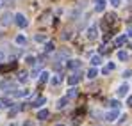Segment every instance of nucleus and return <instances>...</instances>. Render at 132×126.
<instances>
[{
    "instance_id": "7",
    "label": "nucleus",
    "mask_w": 132,
    "mask_h": 126,
    "mask_svg": "<svg viewBox=\"0 0 132 126\" xmlns=\"http://www.w3.org/2000/svg\"><path fill=\"white\" fill-rule=\"evenodd\" d=\"M79 80H80V75L75 73V75H71V76L68 78V84H70V85H77V84H79Z\"/></svg>"
},
{
    "instance_id": "16",
    "label": "nucleus",
    "mask_w": 132,
    "mask_h": 126,
    "mask_svg": "<svg viewBox=\"0 0 132 126\" xmlns=\"http://www.w3.org/2000/svg\"><path fill=\"white\" fill-rule=\"evenodd\" d=\"M50 80V75L46 73V71H43L41 75H39V84H45V82H48Z\"/></svg>"
},
{
    "instance_id": "5",
    "label": "nucleus",
    "mask_w": 132,
    "mask_h": 126,
    "mask_svg": "<svg viewBox=\"0 0 132 126\" xmlns=\"http://www.w3.org/2000/svg\"><path fill=\"white\" fill-rule=\"evenodd\" d=\"M46 103V98H43V96H39V98H36V100H32V103L30 105L34 106V108H39L41 105H45Z\"/></svg>"
},
{
    "instance_id": "38",
    "label": "nucleus",
    "mask_w": 132,
    "mask_h": 126,
    "mask_svg": "<svg viewBox=\"0 0 132 126\" xmlns=\"http://www.w3.org/2000/svg\"><path fill=\"white\" fill-rule=\"evenodd\" d=\"M57 126H64V124H57Z\"/></svg>"
},
{
    "instance_id": "23",
    "label": "nucleus",
    "mask_w": 132,
    "mask_h": 126,
    "mask_svg": "<svg viewBox=\"0 0 132 126\" xmlns=\"http://www.w3.org/2000/svg\"><path fill=\"white\" fill-rule=\"evenodd\" d=\"M95 76H96V69H95V67H91V69L88 71V78H89V80H93Z\"/></svg>"
},
{
    "instance_id": "17",
    "label": "nucleus",
    "mask_w": 132,
    "mask_h": 126,
    "mask_svg": "<svg viewBox=\"0 0 132 126\" xmlns=\"http://www.w3.org/2000/svg\"><path fill=\"white\" fill-rule=\"evenodd\" d=\"M91 64H93V66H100V64H102L100 55H93V57H91Z\"/></svg>"
},
{
    "instance_id": "1",
    "label": "nucleus",
    "mask_w": 132,
    "mask_h": 126,
    "mask_svg": "<svg viewBox=\"0 0 132 126\" xmlns=\"http://www.w3.org/2000/svg\"><path fill=\"white\" fill-rule=\"evenodd\" d=\"M14 23H16V25H18V27H20V28H25V27H27V25H29V23H27V18H25V16H23L22 13H18V14H16V16H14Z\"/></svg>"
},
{
    "instance_id": "20",
    "label": "nucleus",
    "mask_w": 132,
    "mask_h": 126,
    "mask_svg": "<svg viewBox=\"0 0 132 126\" xmlns=\"http://www.w3.org/2000/svg\"><path fill=\"white\" fill-rule=\"evenodd\" d=\"M61 82H63V76H61V75H55V76L52 78V85H59Z\"/></svg>"
},
{
    "instance_id": "6",
    "label": "nucleus",
    "mask_w": 132,
    "mask_h": 126,
    "mask_svg": "<svg viewBox=\"0 0 132 126\" xmlns=\"http://www.w3.org/2000/svg\"><path fill=\"white\" fill-rule=\"evenodd\" d=\"M0 87H2L5 92H11V91L14 92V84H11V82H2V84H0Z\"/></svg>"
},
{
    "instance_id": "18",
    "label": "nucleus",
    "mask_w": 132,
    "mask_h": 126,
    "mask_svg": "<svg viewBox=\"0 0 132 126\" xmlns=\"http://www.w3.org/2000/svg\"><path fill=\"white\" fill-rule=\"evenodd\" d=\"M104 7H105V2H104V0H98V4H96V7H95V9H96V13H102V11H104Z\"/></svg>"
},
{
    "instance_id": "39",
    "label": "nucleus",
    "mask_w": 132,
    "mask_h": 126,
    "mask_svg": "<svg viewBox=\"0 0 132 126\" xmlns=\"http://www.w3.org/2000/svg\"><path fill=\"white\" fill-rule=\"evenodd\" d=\"M0 106H2V103H0Z\"/></svg>"
},
{
    "instance_id": "34",
    "label": "nucleus",
    "mask_w": 132,
    "mask_h": 126,
    "mask_svg": "<svg viewBox=\"0 0 132 126\" xmlns=\"http://www.w3.org/2000/svg\"><path fill=\"white\" fill-rule=\"evenodd\" d=\"M4 61V52H0V62Z\"/></svg>"
},
{
    "instance_id": "30",
    "label": "nucleus",
    "mask_w": 132,
    "mask_h": 126,
    "mask_svg": "<svg viewBox=\"0 0 132 126\" xmlns=\"http://www.w3.org/2000/svg\"><path fill=\"white\" fill-rule=\"evenodd\" d=\"M34 39H36V41H45V39H46V36H43V34H38Z\"/></svg>"
},
{
    "instance_id": "37",
    "label": "nucleus",
    "mask_w": 132,
    "mask_h": 126,
    "mask_svg": "<svg viewBox=\"0 0 132 126\" xmlns=\"http://www.w3.org/2000/svg\"><path fill=\"white\" fill-rule=\"evenodd\" d=\"M4 2H5V0H0V7H2V5H4Z\"/></svg>"
},
{
    "instance_id": "8",
    "label": "nucleus",
    "mask_w": 132,
    "mask_h": 126,
    "mask_svg": "<svg viewBox=\"0 0 132 126\" xmlns=\"http://www.w3.org/2000/svg\"><path fill=\"white\" fill-rule=\"evenodd\" d=\"M48 117H50V112H48V110H39V112H38V119H41V121H46Z\"/></svg>"
},
{
    "instance_id": "12",
    "label": "nucleus",
    "mask_w": 132,
    "mask_h": 126,
    "mask_svg": "<svg viewBox=\"0 0 132 126\" xmlns=\"http://www.w3.org/2000/svg\"><path fill=\"white\" fill-rule=\"evenodd\" d=\"M77 96H79V89H77V87H71V89L68 91V98L71 100V98H77Z\"/></svg>"
},
{
    "instance_id": "24",
    "label": "nucleus",
    "mask_w": 132,
    "mask_h": 126,
    "mask_svg": "<svg viewBox=\"0 0 132 126\" xmlns=\"http://www.w3.org/2000/svg\"><path fill=\"white\" fill-rule=\"evenodd\" d=\"M52 50H54V43L52 41L45 43V52H52Z\"/></svg>"
},
{
    "instance_id": "9",
    "label": "nucleus",
    "mask_w": 132,
    "mask_h": 126,
    "mask_svg": "<svg viewBox=\"0 0 132 126\" xmlns=\"http://www.w3.org/2000/svg\"><path fill=\"white\" fill-rule=\"evenodd\" d=\"M114 67H116V64H114V62H109L105 67H104V69H102V73H104V75H109L111 71H114Z\"/></svg>"
},
{
    "instance_id": "33",
    "label": "nucleus",
    "mask_w": 132,
    "mask_h": 126,
    "mask_svg": "<svg viewBox=\"0 0 132 126\" xmlns=\"http://www.w3.org/2000/svg\"><path fill=\"white\" fill-rule=\"evenodd\" d=\"M127 36H129V37H132V27H129V32H127Z\"/></svg>"
},
{
    "instance_id": "36",
    "label": "nucleus",
    "mask_w": 132,
    "mask_h": 126,
    "mask_svg": "<svg viewBox=\"0 0 132 126\" xmlns=\"http://www.w3.org/2000/svg\"><path fill=\"white\" fill-rule=\"evenodd\" d=\"M129 105L132 106V96H130V98H129Z\"/></svg>"
},
{
    "instance_id": "19",
    "label": "nucleus",
    "mask_w": 132,
    "mask_h": 126,
    "mask_svg": "<svg viewBox=\"0 0 132 126\" xmlns=\"http://www.w3.org/2000/svg\"><path fill=\"white\" fill-rule=\"evenodd\" d=\"M27 76H29V75H27V73H25V71H20V75H18V80H20V82H22V84H25V82H27V80H29V78H27Z\"/></svg>"
},
{
    "instance_id": "35",
    "label": "nucleus",
    "mask_w": 132,
    "mask_h": 126,
    "mask_svg": "<svg viewBox=\"0 0 132 126\" xmlns=\"http://www.w3.org/2000/svg\"><path fill=\"white\" fill-rule=\"evenodd\" d=\"M25 126H32V123H30V121H27V123H25Z\"/></svg>"
},
{
    "instance_id": "14",
    "label": "nucleus",
    "mask_w": 132,
    "mask_h": 126,
    "mask_svg": "<svg viewBox=\"0 0 132 126\" xmlns=\"http://www.w3.org/2000/svg\"><path fill=\"white\" fill-rule=\"evenodd\" d=\"M114 20H116V16H114V14H112V13H109V14H105V23H107V25H112V23H114Z\"/></svg>"
},
{
    "instance_id": "4",
    "label": "nucleus",
    "mask_w": 132,
    "mask_h": 126,
    "mask_svg": "<svg viewBox=\"0 0 132 126\" xmlns=\"http://www.w3.org/2000/svg\"><path fill=\"white\" fill-rule=\"evenodd\" d=\"M11 21H13V14H11V13H4V16L0 18V23H2L4 27H7Z\"/></svg>"
},
{
    "instance_id": "21",
    "label": "nucleus",
    "mask_w": 132,
    "mask_h": 126,
    "mask_svg": "<svg viewBox=\"0 0 132 126\" xmlns=\"http://www.w3.org/2000/svg\"><path fill=\"white\" fill-rule=\"evenodd\" d=\"M118 59H120V61H127V59H129V53H127V52H118Z\"/></svg>"
},
{
    "instance_id": "11",
    "label": "nucleus",
    "mask_w": 132,
    "mask_h": 126,
    "mask_svg": "<svg viewBox=\"0 0 132 126\" xmlns=\"http://www.w3.org/2000/svg\"><path fill=\"white\" fill-rule=\"evenodd\" d=\"M80 61H68V69H79Z\"/></svg>"
},
{
    "instance_id": "29",
    "label": "nucleus",
    "mask_w": 132,
    "mask_h": 126,
    "mask_svg": "<svg viewBox=\"0 0 132 126\" xmlns=\"http://www.w3.org/2000/svg\"><path fill=\"white\" fill-rule=\"evenodd\" d=\"M107 52H109L107 44H102V46H100V53H107Z\"/></svg>"
},
{
    "instance_id": "22",
    "label": "nucleus",
    "mask_w": 132,
    "mask_h": 126,
    "mask_svg": "<svg viewBox=\"0 0 132 126\" xmlns=\"http://www.w3.org/2000/svg\"><path fill=\"white\" fill-rule=\"evenodd\" d=\"M14 67H16V62H11V64H7V66H4L2 71H11V69H14Z\"/></svg>"
},
{
    "instance_id": "32",
    "label": "nucleus",
    "mask_w": 132,
    "mask_h": 126,
    "mask_svg": "<svg viewBox=\"0 0 132 126\" xmlns=\"http://www.w3.org/2000/svg\"><path fill=\"white\" fill-rule=\"evenodd\" d=\"M111 2V5H114V7H118V5H120V2H121V0H109Z\"/></svg>"
},
{
    "instance_id": "28",
    "label": "nucleus",
    "mask_w": 132,
    "mask_h": 126,
    "mask_svg": "<svg viewBox=\"0 0 132 126\" xmlns=\"http://www.w3.org/2000/svg\"><path fill=\"white\" fill-rule=\"evenodd\" d=\"M2 105H4V106H11L13 103H11V100H9V98H5V100H2Z\"/></svg>"
},
{
    "instance_id": "3",
    "label": "nucleus",
    "mask_w": 132,
    "mask_h": 126,
    "mask_svg": "<svg viewBox=\"0 0 132 126\" xmlns=\"http://www.w3.org/2000/svg\"><path fill=\"white\" fill-rule=\"evenodd\" d=\"M127 92H129V85H127V84H121L120 87H118V91H116L118 98H123V96H127Z\"/></svg>"
},
{
    "instance_id": "10",
    "label": "nucleus",
    "mask_w": 132,
    "mask_h": 126,
    "mask_svg": "<svg viewBox=\"0 0 132 126\" xmlns=\"http://www.w3.org/2000/svg\"><path fill=\"white\" fill-rule=\"evenodd\" d=\"M68 100H70L68 96H64V98H61V100L57 101V108H59V110H61V108H66V105H68Z\"/></svg>"
},
{
    "instance_id": "15",
    "label": "nucleus",
    "mask_w": 132,
    "mask_h": 126,
    "mask_svg": "<svg viewBox=\"0 0 132 126\" xmlns=\"http://www.w3.org/2000/svg\"><path fill=\"white\" fill-rule=\"evenodd\" d=\"M125 43H127V36H120V37L114 41V44H116V46H123Z\"/></svg>"
},
{
    "instance_id": "26",
    "label": "nucleus",
    "mask_w": 132,
    "mask_h": 126,
    "mask_svg": "<svg viewBox=\"0 0 132 126\" xmlns=\"http://www.w3.org/2000/svg\"><path fill=\"white\" fill-rule=\"evenodd\" d=\"M25 41H27V39H25L23 36H18V37H16V44H25Z\"/></svg>"
},
{
    "instance_id": "27",
    "label": "nucleus",
    "mask_w": 132,
    "mask_h": 126,
    "mask_svg": "<svg viewBox=\"0 0 132 126\" xmlns=\"http://www.w3.org/2000/svg\"><path fill=\"white\" fill-rule=\"evenodd\" d=\"M25 61H27L29 64H36V57H32V55H29V57H27Z\"/></svg>"
},
{
    "instance_id": "13",
    "label": "nucleus",
    "mask_w": 132,
    "mask_h": 126,
    "mask_svg": "<svg viewBox=\"0 0 132 126\" xmlns=\"http://www.w3.org/2000/svg\"><path fill=\"white\" fill-rule=\"evenodd\" d=\"M116 117H118V110H116V108H114L112 112H109V114L105 115V119H107V121H114Z\"/></svg>"
},
{
    "instance_id": "25",
    "label": "nucleus",
    "mask_w": 132,
    "mask_h": 126,
    "mask_svg": "<svg viewBox=\"0 0 132 126\" xmlns=\"http://www.w3.org/2000/svg\"><path fill=\"white\" fill-rule=\"evenodd\" d=\"M111 106H112V108H116V110H120V106H121V103L114 100V101H111Z\"/></svg>"
},
{
    "instance_id": "31",
    "label": "nucleus",
    "mask_w": 132,
    "mask_h": 126,
    "mask_svg": "<svg viewBox=\"0 0 132 126\" xmlns=\"http://www.w3.org/2000/svg\"><path fill=\"white\" fill-rule=\"evenodd\" d=\"M132 75V69H127V71H123V78H129Z\"/></svg>"
},
{
    "instance_id": "2",
    "label": "nucleus",
    "mask_w": 132,
    "mask_h": 126,
    "mask_svg": "<svg viewBox=\"0 0 132 126\" xmlns=\"http://www.w3.org/2000/svg\"><path fill=\"white\" fill-rule=\"evenodd\" d=\"M86 36H88V39L89 41H95L96 39V36H98V32H96V27L93 25V27H89L88 28V32H86Z\"/></svg>"
}]
</instances>
